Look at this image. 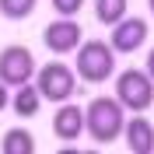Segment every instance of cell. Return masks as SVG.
<instances>
[{
	"instance_id": "obj_1",
	"label": "cell",
	"mask_w": 154,
	"mask_h": 154,
	"mask_svg": "<svg viewBox=\"0 0 154 154\" xmlns=\"http://www.w3.org/2000/svg\"><path fill=\"white\" fill-rule=\"evenodd\" d=\"M123 126H126V109L116 95H98L88 102L84 109V130L95 144L109 147L112 140L123 137Z\"/></svg>"
},
{
	"instance_id": "obj_2",
	"label": "cell",
	"mask_w": 154,
	"mask_h": 154,
	"mask_svg": "<svg viewBox=\"0 0 154 154\" xmlns=\"http://www.w3.org/2000/svg\"><path fill=\"white\" fill-rule=\"evenodd\" d=\"M116 74V49L112 42L102 38H88L77 46V77L88 84H105Z\"/></svg>"
},
{
	"instance_id": "obj_3",
	"label": "cell",
	"mask_w": 154,
	"mask_h": 154,
	"mask_svg": "<svg viewBox=\"0 0 154 154\" xmlns=\"http://www.w3.org/2000/svg\"><path fill=\"white\" fill-rule=\"evenodd\" d=\"M35 88L38 95H42V102H70V98L81 91V84H77V70H70L67 63H60V60H53V63H46V67L35 70Z\"/></svg>"
},
{
	"instance_id": "obj_4",
	"label": "cell",
	"mask_w": 154,
	"mask_h": 154,
	"mask_svg": "<svg viewBox=\"0 0 154 154\" xmlns=\"http://www.w3.org/2000/svg\"><path fill=\"white\" fill-rule=\"evenodd\" d=\"M116 98L123 102L126 112H147L154 105V77L137 67L123 70L116 77Z\"/></svg>"
},
{
	"instance_id": "obj_5",
	"label": "cell",
	"mask_w": 154,
	"mask_h": 154,
	"mask_svg": "<svg viewBox=\"0 0 154 154\" xmlns=\"http://www.w3.org/2000/svg\"><path fill=\"white\" fill-rule=\"evenodd\" d=\"M35 56H32L28 46H7L0 49V81L7 88H21L28 84V81H35Z\"/></svg>"
},
{
	"instance_id": "obj_6",
	"label": "cell",
	"mask_w": 154,
	"mask_h": 154,
	"mask_svg": "<svg viewBox=\"0 0 154 154\" xmlns=\"http://www.w3.org/2000/svg\"><path fill=\"white\" fill-rule=\"evenodd\" d=\"M42 42H46L49 53L67 56V53H74L84 42V35H81V25L74 18H60V21H49L46 28H42Z\"/></svg>"
},
{
	"instance_id": "obj_7",
	"label": "cell",
	"mask_w": 154,
	"mask_h": 154,
	"mask_svg": "<svg viewBox=\"0 0 154 154\" xmlns=\"http://www.w3.org/2000/svg\"><path fill=\"white\" fill-rule=\"evenodd\" d=\"M147 32L151 28H147L144 18H123V21L112 25V38H109V42H112L116 53H126V56H130V53H137V49L147 42Z\"/></svg>"
},
{
	"instance_id": "obj_8",
	"label": "cell",
	"mask_w": 154,
	"mask_h": 154,
	"mask_svg": "<svg viewBox=\"0 0 154 154\" xmlns=\"http://www.w3.org/2000/svg\"><path fill=\"white\" fill-rule=\"evenodd\" d=\"M123 137H126V151L130 154H151L154 151V126L147 116H130L123 126Z\"/></svg>"
},
{
	"instance_id": "obj_9",
	"label": "cell",
	"mask_w": 154,
	"mask_h": 154,
	"mask_svg": "<svg viewBox=\"0 0 154 154\" xmlns=\"http://www.w3.org/2000/svg\"><path fill=\"white\" fill-rule=\"evenodd\" d=\"M53 133L60 140H77L84 133V109L70 105V102H60V109L53 112Z\"/></svg>"
},
{
	"instance_id": "obj_10",
	"label": "cell",
	"mask_w": 154,
	"mask_h": 154,
	"mask_svg": "<svg viewBox=\"0 0 154 154\" xmlns=\"http://www.w3.org/2000/svg\"><path fill=\"white\" fill-rule=\"evenodd\" d=\"M11 109L21 116V119H32V116H38V109H42V95H38V88L32 84H21L14 88V95H11Z\"/></svg>"
},
{
	"instance_id": "obj_11",
	"label": "cell",
	"mask_w": 154,
	"mask_h": 154,
	"mask_svg": "<svg viewBox=\"0 0 154 154\" xmlns=\"http://www.w3.org/2000/svg\"><path fill=\"white\" fill-rule=\"evenodd\" d=\"M0 151H4V154H32V151H35V137H32L28 130L14 126V130H7V133H4Z\"/></svg>"
},
{
	"instance_id": "obj_12",
	"label": "cell",
	"mask_w": 154,
	"mask_h": 154,
	"mask_svg": "<svg viewBox=\"0 0 154 154\" xmlns=\"http://www.w3.org/2000/svg\"><path fill=\"white\" fill-rule=\"evenodd\" d=\"M126 7H130V0H95V18L102 25H116L126 18Z\"/></svg>"
},
{
	"instance_id": "obj_13",
	"label": "cell",
	"mask_w": 154,
	"mask_h": 154,
	"mask_svg": "<svg viewBox=\"0 0 154 154\" xmlns=\"http://www.w3.org/2000/svg\"><path fill=\"white\" fill-rule=\"evenodd\" d=\"M35 4L38 0H0V14L11 21H25V18H32Z\"/></svg>"
},
{
	"instance_id": "obj_14",
	"label": "cell",
	"mask_w": 154,
	"mask_h": 154,
	"mask_svg": "<svg viewBox=\"0 0 154 154\" xmlns=\"http://www.w3.org/2000/svg\"><path fill=\"white\" fill-rule=\"evenodd\" d=\"M53 7H56L60 18H74L77 11L84 7V0H53Z\"/></svg>"
},
{
	"instance_id": "obj_15",
	"label": "cell",
	"mask_w": 154,
	"mask_h": 154,
	"mask_svg": "<svg viewBox=\"0 0 154 154\" xmlns=\"http://www.w3.org/2000/svg\"><path fill=\"white\" fill-rule=\"evenodd\" d=\"M7 105H11V88L4 84V81H0V112H4Z\"/></svg>"
},
{
	"instance_id": "obj_16",
	"label": "cell",
	"mask_w": 154,
	"mask_h": 154,
	"mask_svg": "<svg viewBox=\"0 0 154 154\" xmlns=\"http://www.w3.org/2000/svg\"><path fill=\"white\" fill-rule=\"evenodd\" d=\"M147 74L154 77V46H151V53H147Z\"/></svg>"
},
{
	"instance_id": "obj_17",
	"label": "cell",
	"mask_w": 154,
	"mask_h": 154,
	"mask_svg": "<svg viewBox=\"0 0 154 154\" xmlns=\"http://www.w3.org/2000/svg\"><path fill=\"white\" fill-rule=\"evenodd\" d=\"M147 4H151V14H154V0H147Z\"/></svg>"
}]
</instances>
